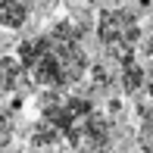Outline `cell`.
Returning a JSON list of instances; mask_svg holds the SVG:
<instances>
[{"instance_id":"obj_1","label":"cell","mask_w":153,"mask_h":153,"mask_svg":"<svg viewBox=\"0 0 153 153\" xmlns=\"http://www.w3.org/2000/svg\"><path fill=\"white\" fill-rule=\"evenodd\" d=\"M19 62L31 81L53 88V91L81 81V75L88 72V56L78 44V34H72L69 28H56L44 38L22 44Z\"/></svg>"},{"instance_id":"obj_2","label":"cell","mask_w":153,"mask_h":153,"mask_svg":"<svg viewBox=\"0 0 153 153\" xmlns=\"http://www.w3.org/2000/svg\"><path fill=\"white\" fill-rule=\"evenodd\" d=\"M66 134L75 153H106L113 147V122L103 113H94V109L81 113L66 128Z\"/></svg>"},{"instance_id":"obj_3","label":"cell","mask_w":153,"mask_h":153,"mask_svg":"<svg viewBox=\"0 0 153 153\" xmlns=\"http://www.w3.org/2000/svg\"><path fill=\"white\" fill-rule=\"evenodd\" d=\"M137 38H141V28H137V19L128 10H109L100 16V41L113 53H119L122 59H131Z\"/></svg>"},{"instance_id":"obj_4","label":"cell","mask_w":153,"mask_h":153,"mask_svg":"<svg viewBox=\"0 0 153 153\" xmlns=\"http://www.w3.org/2000/svg\"><path fill=\"white\" fill-rule=\"evenodd\" d=\"M28 81L22 62L13 59V56H3L0 59V94H13V91H22V85Z\"/></svg>"},{"instance_id":"obj_5","label":"cell","mask_w":153,"mask_h":153,"mask_svg":"<svg viewBox=\"0 0 153 153\" xmlns=\"http://www.w3.org/2000/svg\"><path fill=\"white\" fill-rule=\"evenodd\" d=\"M28 19V0H0V25L19 28Z\"/></svg>"},{"instance_id":"obj_6","label":"cell","mask_w":153,"mask_h":153,"mask_svg":"<svg viewBox=\"0 0 153 153\" xmlns=\"http://www.w3.org/2000/svg\"><path fill=\"white\" fill-rule=\"evenodd\" d=\"M137 144L144 153H153V106L137 109Z\"/></svg>"},{"instance_id":"obj_7","label":"cell","mask_w":153,"mask_h":153,"mask_svg":"<svg viewBox=\"0 0 153 153\" xmlns=\"http://www.w3.org/2000/svg\"><path fill=\"white\" fill-rule=\"evenodd\" d=\"M122 85H125V91H128V94H134L137 88L144 85V69H141V66H134L131 59H125V69H122Z\"/></svg>"},{"instance_id":"obj_8","label":"cell","mask_w":153,"mask_h":153,"mask_svg":"<svg viewBox=\"0 0 153 153\" xmlns=\"http://www.w3.org/2000/svg\"><path fill=\"white\" fill-rule=\"evenodd\" d=\"M10 141H13V113L0 103V147H6Z\"/></svg>"},{"instance_id":"obj_9","label":"cell","mask_w":153,"mask_h":153,"mask_svg":"<svg viewBox=\"0 0 153 153\" xmlns=\"http://www.w3.org/2000/svg\"><path fill=\"white\" fill-rule=\"evenodd\" d=\"M144 81H147V91H150V97H153V66H150V72H147V78H144Z\"/></svg>"}]
</instances>
